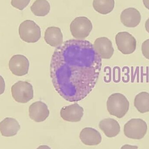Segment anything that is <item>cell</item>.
Instances as JSON below:
<instances>
[{
  "instance_id": "cell-8",
  "label": "cell",
  "mask_w": 149,
  "mask_h": 149,
  "mask_svg": "<svg viewBox=\"0 0 149 149\" xmlns=\"http://www.w3.org/2000/svg\"><path fill=\"white\" fill-rule=\"evenodd\" d=\"M29 65L28 58L22 55H14L9 62L10 70L17 76H23L28 74Z\"/></svg>"
},
{
  "instance_id": "cell-5",
  "label": "cell",
  "mask_w": 149,
  "mask_h": 149,
  "mask_svg": "<svg viewBox=\"0 0 149 149\" xmlns=\"http://www.w3.org/2000/svg\"><path fill=\"white\" fill-rule=\"evenodd\" d=\"M70 29L73 37L79 40H82L89 36L93 29V24L87 17H79L72 22Z\"/></svg>"
},
{
  "instance_id": "cell-22",
  "label": "cell",
  "mask_w": 149,
  "mask_h": 149,
  "mask_svg": "<svg viewBox=\"0 0 149 149\" xmlns=\"http://www.w3.org/2000/svg\"><path fill=\"white\" fill-rule=\"evenodd\" d=\"M5 89V81L2 76L0 75V95L4 93Z\"/></svg>"
},
{
  "instance_id": "cell-14",
  "label": "cell",
  "mask_w": 149,
  "mask_h": 149,
  "mask_svg": "<svg viewBox=\"0 0 149 149\" xmlns=\"http://www.w3.org/2000/svg\"><path fill=\"white\" fill-rule=\"evenodd\" d=\"M20 125L15 119L7 117L0 123V132L3 136H13L20 130Z\"/></svg>"
},
{
  "instance_id": "cell-16",
  "label": "cell",
  "mask_w": 149,
  "mask_h": 149,
  "mask_svg": "<svg viewBox=\"0 0 149 149\" xmlns=\"http://www.w3.org/2000/svg\"><path fill=\"white\" fill-rule=\"evenodd\" d=\"M44 39L50 46L58 47L63 43V35L61 29L58 27H49L45 31Z\"/></svg>"
},
{
  "instance_id": "cell-25",
  "label": "cell",
  "mask_w": 149,
  "mask_h": 149,
  "mask_svg": "<svg viewBox=\"0 0 149 149\" xmlns=\"http://www.w3.org/2000/svg\"><path fill=\"white\" fill-rule=\"evenodd\" d=\"M145 27L146 31L149 33V18L147 20L145 23Z\"/></svg>"
},
{
  "instance_id": "cell-10",
  "label": "cell",
  "mask_w": 149,
  "mask_h": 149,
  "mask_svg": "<svg viewBox=\"0 0 149 149\" xmlns=\"http://www.w3.org/2000/svg\"><path fill=\"white\" fill-rule=\"evenodd\" d=\"M84 114V109L77 103L62 108L60 116L63 120L70 122L80 121Z\"/></svg>"
},
{
  "instance_id": "cell-26",
  "label": "cell",
  "mask_w": 149,
  "mask_h": 149,
  "mask_svg": "<svg viewBox=\"0 0 149 149\" xmlns=\"http://www.w3.org/2000/svg\"><path fill=\"white\" fill-rule=\"evenodd\" d=\"M36 149H51V148L47 145H42V146H39Z\"/></svg>"
},
{
  "instance_id": "cell-2",
  "label": "cell",
  "mask_w": 149,
  "mask_h": 149,
  "mask_svg": "<svg viewBox=\"0 0 149 149\" xmlns=\"http://www.w3.org/2000/svg\"><path fill=\"white\" fill-rule=\"evenodd\" d=\"M130 103L125 95L115 93L109 96L107 101V109L111 115L122 118L129 109Z\"/></svg>"
},
{
  "instance_id": "cell-7",
  "label": "cell",
  "mask_w": 149,
  "mask_h": 149,
  "mask_svg": "<svg viewBox=\"0 0 149 149\" xmlns=\"http://www.w3.org/2000/svg\"><path fill=\"white\" fill-rule=\"evenodd\" d=\"M115 40L118 50L123 54L129 55L132 54L136 50V40L128 32H119L116 36Z\"/></svg>"
},
{
  "instance_id": "cell-4",
  "label": "cell",
  "mask_w": 149,
  "mask_h": 149,
  "mask_svg": "<svg viewBox=\"0 0 149 149\" xmlns=\"http://www.w3.org/2000/svg\"><path fill=\"white\" fill-rule=\"evenodd\" d=\"M11 89L12 97L19 103H27L34 96L33 86L28 81H19L13 85Z\"/></svg>"
},
{
  "instance_id": "cell-17",
  "label": "cell",
  "mask_w": 149,
  "mask_h": 149,
  "mask_svg": "<svg viewBox=\"0 0 149 149\" xmlns=\"http://www.w3.org/2000/svg\"><path fill=\"white\" fill-rule=\"evenodd\" d=\"M136 108L141 113L149 112V93L146 92L139 93L134 101Z\"/></svg>"
},
{
  "instance_id": "cell-21",
  "label": "cell",
  "mask_w": 149,
  "mask_h": 149,
  "mask_svg": "<svg viewBox=\"0 0 149 149\" xmlns=\"http://www.w3.org/2000/svg\"><path fill=\"white\" fill-rule=\"evenodd\" d=\"M141 50L143 56L149 60V39H147L143 43Z\"/></svg>"
},
{
  "instance_id": "cell-6",
  "label": "cell",
  "mask_w": 149,
  "mask_h": 149,
  "mask_svg": "<svg viewBox=\"0 0 149 149\" xmlns=\"http://www.w3.org/2000/svg\"><path fill=\"white\" fill-rule=\"evenodd\" d=\"M147 130V123L141 119H131L124 125V134L130 139H142L146 135Z\"/></svg>"
},
{
  "instance_id": "cell-11",
  "label": "cell",
  "mask_w": 149,
  "mask_h": 149,
  "mask_svg": "<svg viewBox=\"0 0 149 149\" xmlns=\"http://www.w3.org/2000/svg\"><path fill=\"white\" fill-rule=\"evenodd\" d=\"M93 45L102 58L110 59L113 55L114 50L112 42L107 38H97Z\"/></svg>"
},
{
  "instance_id": "cell-19",
  "label": "cell",
  "mask_w": 149,
  "mask_h": 149,
  "mask_svg": "<svg viewBox=\"0 0 149 149\" xmlns=\"http://www.w3.org/2000/svg\"><path fill=\"white\" fill-rule=\"evenodd\" d=\"M31 10L37 16H45L49 13L50 5L47 0H36L31 7Z\"/></svg>"
},
{
  "instance_id": "cell-15",
  "label": "cell",
  "mask_w": 149,
  "mask_h": 149,
  "mask_svg": "<svg viewBox=\"0 0 149 149\" xmlns=\"http://www.w3.org/2000/svg\"><path fill=\"white\" fill-rule=\"evenodd\" d=\"M99 127L106 136L110 138L116 136L120 131V124L116 120L112 118H107L101 121Z\"/></svg>"
},
{
  "instance_id": "cell-9",
  "label": "cell",
  "mask_w": 149,
  "mask_h": 149,
  "mask_svg": "<svg viewBox=\"0 0 149 149\" xmlns=\"http://www.w3.org/2000/svg\"><path fill=\"white\" fill-rule=\"evenodd\" d=\"M48 106L42 101L34 102L29 108V115L31 119L36 122H42L45 120L49 115Z\"/></svg>"
},
{
  "instance_id": "cell-13",
  "label": "cell",
  "mask_w": 149,
  "mask_h": 149,
  "mask_svg": "<svg viewBox=\"0 0 149 149\" xmlns=\"http://www.w3.org/2000/svg\"><path fill=\"white\" fill-rule=\"evenodd\" d=\"M79 137L81 142L88 146H95L102 141L101 135L99 131L93 128L83 129L80 132Z\"/></svg>"
},
{
  "instance_id": "cell-23",
  "label": "cell",
  "mask_w": 149,
  "mask_h": 149,
  "mask_svg": "<svg viewBox=\"0 0 149 149\" xmlns=\"http://www.w3.org/2000/svg\"><path fill=\"white\" fill-rule=\"evenodd\" d=\"M138 147L136 146H131V145H123L121 149H138Z\"/></svg>"
},
{
  "instance_id": "cell-3",
  "label": "cell",
  "mask_w": 149,
  "mask_h": 149,
  "mask_svg": "<svg viewBox=\"0 0 149 149\" xmlns=\"http://www.w3.org/2000/svg\"><path fill=\"white\" fill-rule=\"evenodd\" d=\"M21 39L27 43L37 42L41 37L40 27L32 20H25L20 24L18 29Z\"/></svg>"
},
{
  "instance_id": "cell-1",
  "label": "cell",
  "mask_w": 149,
  "mask_h": 149,
  "mask_svg": "<svg viewBox=\"0 0 149 149\" xmlns=\"http://www.w3.org/2000/svg\"><path fill=\"white\" fill-rule=\"evenodd\" d=\"M102 58L89 41L70 39L55 49L50 64L53 86L70 102L84 99L97 83Z\"/></svg>"
},
{
  "instance_id": "cell-24",
  "label": "cell",
  "mask_w": 149,
  "mask_h": 149,
  "mask_svg": "<svg viewBox=\"0 0 149 149\" xmlns=\"http://www.w3.org/2000/svg\"><path fill=\"white\" fill-rule=\"evenodd\" d=\"M143 1L145 7L149 10V0H143Z\"/></svg>"
},
{
  "instance_id": "cell-18",
  "label": "cell",
  "mask_w": 149,
  "mask_h": 149,
  "mask_svg": "<svg viewBox=\"0 0 149 149\" xmlns=\"http://www.w3.org/2000/svg\"><path fill=\"white\" fill-rule=\"evenodd\" d=\"M93 7L98 13L107 15L112 12L115 7L114 0H93Z\"/></svg>"
},
{
  "instance_id": "cell-12",
  "label": "cell",
  "mask_w": 149,
  "mask_h": 149,
  "mask_svg": "<svg viewBox=\"0 0 149 149\" xmlns=\"http://www.w3.org/2000/svg\"><path fill=\"white\" fill-rule=\"evenodd\" d=\"M120 20L123 24L126 27L135 28L141 22V16L140 12L135 8H127L122 12Z\"/></svg>"
},
{
  "instance_id": "cell-20",
  "label": "cell",
  "mask_w": 149,
  "mask_h": 149,
  "mask_svg": "<svg viewBox=\"0 0 149 149\" xmlns=\"http://www.w3.org/2000/svg\"><path fill=\"white\" fill-rule=\"evenodd\" d=\"M31 0H11V4L13 7L19 10L24 9L29 3Z\"/></svg>"
}]
</instances>
